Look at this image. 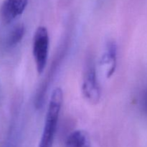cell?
<instances>
[{
	"mask_svg": "<svg viewBox=\"0 0 147 147\" xmlns=\"http://www.w3.org/2000/svg\"><path fill=\"white\" fill-rule=\"evenodd\" d=\"M25 28L23 24H20L16 26L10 33L8 37L7 43L9 46H14L18 44L24 37Z\"/></svg>",
	"mask_w": 147,
	"mask_h": 147,
	"instance_id": "7",
	"label": "cell"
},
{
	"mask_svg": "<svg viewBox=\"0 0 147 147\" xmlns=\"http://www.w3.org/2000/svg\"><path fill=\"white\" fill-rule=\"evenodd\" d=\"M82 90L84 96L90 103H97L99 101L100 97V88L96 77V67L92 60H89L86 63Z\"/></svg>",
	"mask_w": 147,
	"mask_h": 147,
	"instance_id": "3",
	"label": "cell"
},
{
	"mask_svg": "<svg viewBox=\"0 0 147 147\" xmlns=\"http://www.w3.org/2000/svg\"><path fill=\"white\" fill-rule=\"evenodd\" d=\"M63 93L60 88H56L52 93L46 115L42 134L38 147H52L57 129L59 115L63 103Z\"/></svg>",
	"mask_w": 147,
	"mask_h": 147,
	"instance_id": "1",
	"label": "cell"
},
{
	"mask_svg": "<svg viewBox=\"0 0 147 147\" xmlns=\"http://www.w3.org/2000/svg\"><path fill=\"white\" fill-rule=\"evenodd\" d=\"M49 34L47 28L40 26L36 30L33 37L32 54L39 74L44 72L48 58Z\"/></svg>",
	"mask_w": 147,
	"mask_h": 147,
	"instance_id": "2",
	"label": "cell"
},
{
	"mask_svg": "<svg viewBox=\"0 0 147 147\" xmlns=\"http://www.w3.org/2000/svg\"><path fill=\"white\" fill-rule=\"evenodd\" d=\"M117 45L115 41H110L106 45V52L102 57V64L106 67V77H111L116 67Z\"/></svg>",
	"mask_w": 147,
	"mask_h": 147,
	"instance_id": "5",
	"label": "cell"
},
{
	"mask_svg": "<svg viewBox=\"0 0 147 147\" xmlns=\"http://www.w3.org/2000/svg\"><path fill=\"white\" fill-rule=\"evenodd\" d=\"M142 106H143V108L145 111L147 113V90L144 93V94L143 98H142Z\"/></svg>",
	"mask_w": 147,
	"mask_h": 147,
	"instance_id": "8",
	"label": "cell"
},
{
	"mask_svg": "<svg viewBox=\"0 0 147 147\" xmlns=\"http://www.w3.org/2000/svg\"><path fill=\"white\" fill-rule=\"evenodd\" d=\"M28 0H5L1 9L3 21L9 23L17 16L23 13L27 5Z\"/></svg>",
	"mask_w": 147,
	"mask_h": 147,
	"instance_id": "4",
	"label": "cell"
},
{
	"mask_svg": "<svg viewBox=\"0 0 147 147\" xmlns=\"http://www.w3.org/2000/svg\"><path fill=\"white\" fill-rule=\"evenodd\" d=\"M67 147H90V139L85 131L76 130L69 134L66 139Z\"/></svg>",
	"mask_w": 147,
	"mask_h": 147,
	"instance_id": "6",
	"label": "cell"
}]
</instances>
